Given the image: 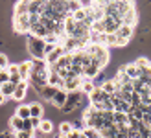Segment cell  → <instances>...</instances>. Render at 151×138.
I'll return each mask as SVG.
<instances>
[{
    "instance_id": "cell-1",
    "label": "cell",
    "mask_w": 151,
    "mask_h": 138,
    "mask_svg": "<svg viewBox=\"0 0 151 138\" xmlns=\"http://www.w3.org/2000/svg\"><path fill=\"white\" fill-rule=\"evenodd\" d=\"M28 52L29 55H32L35 61H44L46 59V55H44V46H46V42H44V39H39V37H33V35H28Z\"/></svg>"
},
{
    "instance_id": "cell-2",
    "label": "cell",
    "mask_w": 151,
    "mask_h": 138,
    "mask_svg": "<svg viewBox=\"0 0 151 138\" xmlns=\"http://www.w3.org/2000/svg\"><path fill=\"white\" fill-rule=\"evenodd\" d=\"M83 96H85V94H83L81 90L70 92L68 98H66V103H65V107H63V111H65V112H72L74 109H78L79 103H81V99H83Z\"/></svg>"
},
{
    "instance_id": "cell-3",
    "label": "cell",
    "mask_w": 151,
    "mask_h": 138,
    "mask_svg": "<svg viewBox=\"0 0 151 138\" xmlns=\"http://www.w3.org/2000/svg\"><path fill=\"white\" fill-rule=\"evenodd\" d=\"M15 32L19 33H29V15H22V17H13Z\"/></svg>"
},
{
    "instance_id": "cell-4",
    "label": "cell",
    "mask_w": 151,
    "mask_h": 138,
    "mask_svg": "<svg viewBox=\"0 0 151 138\" xmlns=\"http://www.w3.org/2000/svg\"><path fill=\"white\" fill-rule=\"evenodd\" d=\"M88 99H90V105H100V103H103V101H107V99H111V96L105 94L100 85H96V88L88 94Z\"/></svg>"
},
{
    "instance_id": "cell-5",
    "label": "cell",
    "mask_w": 151,
    "mask_h": 138,
    "mask_svg": "<svg viewBox=\"0 0 151 138\" xmlns=\"http://www.w3.org/2000/svg\"><path fill=\"white\" fill-rule=\"evenodd\" d=\"M65 53H66V52H65V48H63V44H59V46H55V48H54V52H52V53H48L44 61H46L48 66H52V65H55L57 61L65 55Z\"/></svg>"
},
{
    "instance_id": "cell-6",
    "label": "cell",
    "mask_w": 151,
    "mask_h": 138,
    "mask_svg": "<svg viewBox=\"0 0 151 138\" xmlns=\"http://www.w3.org/2000/svg\"><path fill=\"white\" fill-rule=\"evenodd\" d=\"M66 98H68V92L66 90H63V88H59L57 92H55V96L52 98V105L54 107H57V109H63L65 107V103H66Z\"/></svg>"
},
{
    "instance_id": "cell-7",
    "label": "cell",
    "mask_w": 151,
    "mask_h": 138,
    "mask_svg": "<svg viewBox=\"0 0 151 138\" xmlns=\"http://www.w3.org/2000/svg\"><path fill=\"white\" fill-rule=\"evenodd\" d=\"M19 66V74H20V79L22 81H28L29 75H32V70H33V65H32V59L29 61H24V63L17 65Z\"/></svg>"
},
{
    "instance_id": "cell-8",
    "label": "cell",
    "mask_w": 151,
    "mask_h": 138,
    "mask_svg": "<svg viewBox=\"0 0 151 138\" xmlns=\"http://www.w3.org/2000/svg\"><path fill=\"white\" fill-rule=\"evenodd\" d=\"M122 70H124V74L127 75V78H129L131 81H134V79H140V74H142V70H140V68L137 66V65H134V63H131V65H125L124 68H122Z\"/></svg>"
},
{
    "instance_id": "cell-9",
    "label": "cell",
    "mask_w": 151,
    "mask_h": 138,
    "mask_svg": "<svg viewBox=\"0 0 151 138\" xmlns=\"http://www.w3.org/2000/svg\"><path fill=\"white\" fill-rule=\"evenodd\" d=\"M81 83H83V78H72V79H66L63 90H66L68 94H70V92H78V90H81Z\"/></svg>"
},
{
    "instance_id": "cell-10",
    "label": "cell",
    "mask_w": 151,
    "mask_h": 138,
    "mask_svg": "<svg viewBox=\"0 0 151 138\" xmlns=\"http://www.w3.org/2000/svg\"><path fill=\"white\" fill-rule=\"evenodd\" d=\"M28 85H29L28 81H20L19 85H17V88H15L13 98H11V99H15V101H20V99H24L26 92H28Z\"/></svg>"
},
{
    "instance_id": "cell-11",
    "label": "cell",
    "mask_w": 151,
    "mask_h": 138,
    "mask_svg": "<svg viewBox=\"0 0 151 138\" xmlns=\"http://www.w3.org/2000/svg\"><path fill=\"white\" fill-rule=\"evenodd\" d=\"M22 129H24V120L19 118L17 114L11 116V120H9V131L11 133H19V131H22Z\"/></svg>"
},
{
    "instance_id": "cell-12",
    "label": "cell",
    "mask_w": 151,
    "mask_h": 138,
    "mask_svg": "<svg viewBox=\"0 0 151 138\" xmlns=\"http://www.w3.org/2000/svg\"><path fill=\"white\" fill-rule=\"evenodd\" d=\"M22 15H29V2L20 0L15 4V17H22Z\"/></svg>"
},
{
    "instance_id": "cell-13",
    "label": "cell",
    "mask_w": 151,
    "mask_h": 138,
    "mask_svg": "<svg viewBox=\"0 0 151 138\" xmlns=\"http://www.w3.org/2000/svg\"><path fill=\"white\" fill-rule=\"evenodd\" d=\"M100 87H101V90H103L107 96H114L116 90H120V85H116L114 81H105V83H101Z\"/></svg>"
},
{
    "instance_id": "cell-14",
    "label": "cell",
    "mask_w": 151,
    "mask_h": 138,
    "mask_svg": "<svg viewBox=\"0 0 151 138\" xmlns=\"http://www.w3.org/2000/svg\"><path fill=\"white\" fill-rule=\"evenodd\" d=\"M118 39H125V41H131V37H133V28L131 26H120L118 28V32L114 33Z\"/></svg>"
},
{
    "instance_id": "cell-15",
    "label": "cell",
    "mask_w": 151,
    "mask_h": 138,
    "mask_svg": "<svg viewBox=\"0 0 151 138\" xmlns=\"http://www.w3.org/2000/svg\"><path fill=\"white\" fill-rule=\"evenodd\" d=\"M48 85L50 87H55V88H63L65 87V79H61L55 72H50V75H48Z\"/></svg>"
},
{
    "instance_id": "cell-16",
    "label": "cell",
    "mask_w": 151,
    "mask_h": 138,
    "mask_svg": "<svg viewBox=\"0 0 151 138\" xmlns=\"http://www.w3.org/2000/svg\"><path fill=\"white\" fill-rule=\"evenodd\" d=\"M98 74H100V68H98V66H94V65L83 66V78H85V79H94Z\"/></svg>"
},
{
    "instance_id": "cell-17",
    "label": "cell",
    "mask_w": 151,
    "mask_h": 138,
    "mask_svg": "<svg viewBox=\"0 0 151 138\" xmlns=\"http://www.w3.org/2000/svg\"><path fill=\"white\" fill-rule=\"evenodd\" d=\"M134 24H137V11H134V7H131V9L124 15V26H131L133 28Z\"/></svg>"
},
{
    "instance_id": "cell-18",
    "label": "cell",
    "mask_w": 151,
    "mask_h": 138,
    "mask_svg": "<svg viewBox=\"0 0 151 138\" xmlns=\"http://www.w3.org/2000/svg\"><path fill=\"white\" fill-rule=\"evenodd\" d=\"M29 118H42V105L39 101L29 105Z\"/></svg>"
},
{
    "instance_id": "cell-19",
    "label": "cell",
    "mask_w": 151,
    "mask_h": 138,
    "mask_svg": "<svg viewBox=\"0 0 151 138\" xmlns=\"http://www.w3.org/2000/svg\"><path fill=\"white\" fill-rule=\"evenodd\" d=\"M15 85H11V83H6V85H2L0 87V94H2L6 99H9V98H13V92H15Z\"/></svg>"
},
{
    "instance_id": "cell-20",
    "label": "cell",
    "mask_w": 151,
    "mask_h": 138,
    "mask_svg": "<svg viewBox=\"0 0 151 138\" xmlns=\"http://www.w3.org/2000/svg\"><path fill=\"white\" fill-rule=\"evenodd\" d=\"M94 88H96V85L92 83V79H85V78H83V83H81V92H83V94L88 96Z\"/></svg>"
},
{
    "instance_id": "cell-21",
    "label": "cell",
    "mask_w": 151,
    "mask_h": 138,
    "mask_svg": "<svg viewBox=\"0 0 151 138\" xmlns=\"http://www.w3.org/2000/svg\"><path fill=\"white\" fill-rule=\"evenodd\" d=\"M57 90H59V88L46 85V87H44V90H42V94H41V98H44V99H46V101H52V98L55 96V92H57Z\"/></svg>"
},
{
    "instance_id": "cell-22",
    "label": "cell",
    "mask_w": 151,
    "mask_h": 138,
    "mask_svg": "<svg viewBox=\"0 0 151 138\" xmlns=\"http://www.w3.org/2000/svg\"><path fill=\"white\" fill-rule=\"evenodd\" d=\"M72 131H74V125L70 121H63V124L59 125V136H68Z\"/></svg>"
},
{
    "instance_id": "cell-23",
    "label": "cell",
    "mask_w": 151,
    "mask_h": 138,
    "mask_svg": "<svg viewBox=\"0 0 151 138\" xmlns=\"http://www.w3.org/2000/svg\"><path fill=\"white\" fill-rule=\"evenodd\" d=\"M39 131H41L42 134H50L52 131H54V124H52L50 120H44V118H42V121H41V127H39Z\"/></svg>"
},
{
    "instance_id": "cell-24",
    "label": "cell",
    "mask_w": 151,
    "mask_h": 138,
    "mask_svg": "<svg viewBox=\"0 0 151 138\" xmlns=\"http://www.w3.org/2000/svg\"><path fill=\"white\" fill-rule=\"evenodd\" d=\"M83 57H85V52L83 50H78L72 53V65H78V66H83Z\"/></svg>"
},
{
    "instance_id": "cell-25",
    "label": "cell",
    "mask_w": 151,
    "mask_h": 138,
    "mask_svg": "<svg viewBox=\"0 0 151 138\" xmlns=\"http://www.w3.org/2000/svg\"><path fill=\"white\" fill-rule=\"evenodd\" d=\"M15 114H17L19 118H22V120H28L29 118V105H20Z\"/></svg>"
},
{
    "instance_id": "cell-26",
    "label": "cell",
    "mask_w": 151,
    "mask_h": 138,
    "mask_svg": "<svg viewBox=\"0 0 151 138\" xmlns=\"http://www.w3.org/2000/svg\"><path fill=\"white\" fill-rule=\"evenodd\" d=\"M127 121H129L127 114H124V112H114V124L116 125H127Z\"/></svg>"
},
{
    "instance_id": "cell-27",
    "label": "cell",
    "mask_w": 151,
    "mask_h": 138,
    "mask_svg": "<svg viewBox=\"0 0 151 138\" xmlns=\"http://www.w3.org/2000/svg\"><path fill=\"white\" fill-rule=\"evenodd\" d=\"M72 19L78 22V24H79V22H85V19H87V9H83V7H81L79 11H76V13L72 15Z\"/></svg>"
},
{
    "instance_id": "cell-28",
    "label": "cell",
    "mask_w": 151,
    "mask_h": 138,
    "mask_svg": "<svg viewBox=\"0 0 151 138\" xmlns=\"http://www.w3.org/2000/svg\"><path fill=\"white\" fill-rule=\"evenodd\" d=\"M44 42H46V44H52V46H59V44H61L59 37H57V35H54V33H50V35L44 37Z\"/></svg>"
},
{
    "instance_id": "cell-29",
    "label": "cell",
    "mask_w": 151,
    "mask_h": 138,
    "mask_svg": "<svg viewBox=\"0 0 151 138\" xmlns=\"http://www.w3.org/2000/svg\"><path fill=\"white\" fill-rule=\"evenodd\" d=\"M134 65H137L140 70H144V68H149V66H151V61H149V59H146V57H140V59L134 61Z\"/></svg>"
},
{
    "instance_id": "cell-30",
    "label": "cell",
    "mask_w": 151,
    "mask_h": 138,
    "mask_svg": "<svg viewBox=\"0 0 151 138\" xmlns=\"http://www.w3.org/2000/svg\"><path fill=\"white\" fill-rule=\"evenodd\" d=\"M116 44H118V37L114 33L105 35V46H116Z\"/></svg>"
},
{
    "instance_id": "cell-31",
    "label": "cell",
    "mask_w": 151,
    "mask_h": 138,
    "mask_svg": "<svg viewBox=\"0 0 151 138\" xmlns=\"http://www.w3.org/2000/svg\"><path fill=\"white\" fill-rule=\"evenodd\" d=\"M6 83H9V74H7V70H0V87Z\"/></svg>"
},
{
    "instance_id": "cell-32",
    "label": "cell",
    "mask_w": 151,
    "mask_h": 138,
    "mask_svg": "<svg viewBox=\"0 0 151 138\" xmlns=\"http://www.w3.org/2000/svg\"><path fill=\"white\" fill-rule=\"evenodd\" d=\"M7 66H9V59H7V55L0 53V68H2V70H6Z\"/></svg>"
},
{
    "instance_id": "cell-33",
    "label": "cell",
    "mask_w": 151,
    "mask_h": 138,
    "mask_svg": "<svg viewBox=\"0 0 151 138\" xmlns=\"http://www.w3.org/2000/svg\"><path fill=\"white\" fill-rule=\"evenodd\" d=\"M15 138H33V133H28V131H19V133H15Z\"/></svg>"
},
{
    "instance_id": "cell-34",
    "label": "cell",
    "mask_w": 151,
    "mask_h": 138,
    "mask_svg": "<svg viewBox=\"0 0 151 138\" xmlns=\"http://www.w3.org/2000/svg\"><path fill=\"white\" fill-rule=\"evenodd\" d=\"M29 120H32V127H33V131L41 127V121H42V118H29Z\"/></svg>"
},
{
    "instance_id": "cell-35",
    "label": "cell",
    "mask_w": 151,
    "mask_h": 138,
    "mask_svg": "<svg viewBox=\"0 0 151 138\" xmlns=\"http://www.w3.org/2000/svg\"><path fill=\"white\" fill-rule=\"evenodd\" d=\"M81 136V129H74V131L68 134V138H79Z\"/></svg>"
},
{
    "instance_id": "cell-36",
    "label": "cell",
    "mask_w": 151,
    "mask_h": 138,
    "mask_svg": "<svg viewBox=\"0 0 151 138\" xmlns=\"http://www.w3.org/2000/svg\"><path fill=\"white\" fill-rule=\"evenodd\" d=\"M0 138H15V133H11L9 129H7V131H4L2 134H0Z\"/></svg>"
},
{
    "instance_id": "cell-37",
    "label": "cell",
    "mask_w": 151,
    "mask_h": 138,
    "mask_svg": "<svg viewBox=\"0 0 151 138\" xmlns=\"http://www.w3.org/2000/svg\"><path fill=\"white\" fill-rule=\"evenodd\" d=\"M4 101H6V98H4L2 94H0V103H4Z\"/></svg>"
},
{
    "instance_id": "cell-38",
    "label": "cell",
    "mask_w": 151,
    "mask_h": 138,
    "mask_svg": "<svg viewBox=\"0 0 151 138\" xmlns=\"http://www.w3.org/2000/svg\"><path fill=\"white\" fill-rule=\"evenodd\" d=\"M94 138H101V136H100V133H98V136H94Z\"/></svg>"
},
{
    "instance_id": "cell-39",
    "label": "cell",
    "mask_w": 151,
    "mask_h": 138,
    "mask_svg": "<svg viewBox=\"0 0 151 138\" xmlns=\"http://www.w3.org/2000/svg\"><path fill=\"white\" fill-rule=\"evenodd\" d=\"M79 138H87V136H83V134H81V136H79Z\"/></svg>"
}]
</instances>
